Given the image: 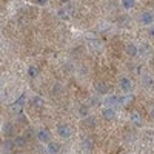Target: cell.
<instances>
[{
	"mask_svg": "<svg viewBox=\"0 0 154 154\" xmlns=\"http://www.w3.org/2000/svg\"><path fill=\"white\" fill-rule=\"evenodd\" d=\"M119 86H120V89H122L125 94H128L133 89V80L128 75H122L120 79H119Z\"/></svg>",
	"mask_w": 154,
	"mask_h": 154,
	"instance_id": "1",
	"label": "cell"
},
{
	"mask_svg": "<svg viewBox=\"0 0 154 154\" xmlns=\"http://www.w3.org/2000/svg\"><path fill=\"white\" fill-rule=\"evenodd\" d=\"M139 22H140V25H143V26H151L154 23V14L151 11H143L139 17Z\"/></svg>",
	"mask_w": 154,
	"mask_h": 154,
	"instance_id": "2",
	"label": "cell"
},
{
	"mask_svg": "<svg viewBox=\"0 0 154 154\" xmlns=\"http://www.w3.org/2000/svg\"><path fill=\"white\" fill-rule=\"evenodd\" d=\"M57 134L62 137V139H69L71 137V128L66 125V123H60L57 126Z\"/></svg>",
	"mask_w": 154,
	"mask_h": 154,
	"instance_id": "3",
	"label": "cell"
},
{
	"mask_svg": "<svg viewBox=\"0 0 154 154\" xmlns=\"http://www.w3.org/2000/svg\"><path fill=\"white\" fill-rule=\"evenodd\" d=\"M94 89H96V93H97L99 96H106L108 91H109L108 85L103 83V82H96V83H94Z\"/></svg>",
	"mask_w": 154,
	"mask_h": 154,
	"instance_id": "4",
	"label": "cell"
},
{
	"mask_svg": "<svg viewBox=\"0 0 154 154\" xmlns=\"http://www.w3.org/2000/svg\"><path fill=\"white\" fill-rule=\"evenodd\" d=\"M37 139L43 143H48V142H51V133L48 130H45V128H42V130L37 131Z\"/></svg>",
	"mask_w": 154,
	"mask_h": 154,
	"instance_id": "5",
	"label": "cell"
},
{
	"mask_svg": "<svg viewBox=\"0 0 154 154\" xmlns=\"http://www.w3.org/2000/svg\"><path fill=\"white\" fill-rule=\"evenodd\" d=\"M125 53L130 56V57H136L139 54V46L134 45V43H126L125 46Z\"/></svg>",
	"mask_w": 154,
	"mask_h": 154,
	"instance_id": "6",
	"label": "cell"
},
{
	"mask_svg": "<svg viewBox=\"0 0 154 154\" xmlns=\"http://www.w3.org/2000/svg\"><path fill=\"white\" fill-rule=\"evenodd\" d=\"M102 116H103L105 120H114L116 119V111L112 106H106L103 108V111H102Z\"/></svg>",
	"mask_w": 154,
	"mask_h": 154,
	"instance_id": "7",
	"label": "cell"
},
{
	"mask_svg": "<svg viewBox=\"0 0 154 154\" xmlns=\"http://www.w3.org/2000/svg\"><path fill=\"white\" fill-rule=\"evenodd\" d=\"M82 146H83V149H85L86 152L93 151V148H94V140H93L91 137H85V139L82 140Z\"/></svg>",
	"mask_w": 154,
	"mask_h": 154,
	"instance_id": "8",
	"label": "cell"
},
{
	"mask_svg": "<svg viewBox=\"0 0 154 154\" xmlns=\"http://www.w3.org/2000/svg\"><path fill=\"white\" fill-rule=\"evenodd\" d=\"M2 133H3L5 136L11 137L12 134H14V126H12L9 122H5V123L2 125Z\"/></svg>",
	"mask_w": 154,
	"mask_h": 154,
	"instance_id": "9",
	"label": "cell"
},
{
	"mask_svg": "<svg viewBox=\"0 0 154 154\" xmlns=\"http://www.w3.org/2000/svg\"><path fill=\"white\" fill-rule=\"evenodd\" d=\"M130 119H131L133 125H136V126H140V125H142V116H140L137 111H133V112H131Z\"/></svg>",
	"mask_w": 154,
	"mask_h": 154,
	"instance_id": "10",
	"label": "cell"
},
{
	"mask_svg": "<svg viewBox=\"0 0 154 154\" xmlns=\"http://www.w3.org/2000/svg\"><path fill=\"white\" fill-rule=\"evenodd\" d=\"M26 74H28V77H31V79H35V77L40 74V71H38V68L35 65H29L28 69H26Z\"/></svg>",
	"mask_w": 154,
	"mask_h": 154,
	"instance_id": "11",
	"label": "cell"
},
{
	"mask_svg": "<svg viewBox=\"0 0 154 154\" xmlns=\"http://www.w3.org/2000/svg\"><path fill=\"white\" fill-rule=\"evenodd\" d=\"M142 83L146 88H152L154 86V79H152L149 74H145V75H142Z\"/></svg>",
	"mask_w": 154,
	"mask_h": 154,
	"instance_id": "12",
	"label": "cell"
},
{
	"mask_svg": "<svg viewBox=\"0 0 154 154\" xmlns=\"http://www.w3.org/2000/svg\"><path fill=\"white\" fill-rule=\"evenodd\" d=\"M60 151V145L57 142H48V152L49 154H57Z\"/></svg>",
	"mask_w": 154,
	"mask_h": 154,
	"instance_id": "13",
	"label": "cell"
},
{
	"mask_svg": "<svg viewBox=\"0 0 154 154\" xmlns=\"http://www.w3.org/2000/svg\"><path fill=\"white\" fill-rule=\"evenodd\" d=\"M120 3H122V8L128 11L136 6V0H120Z\"/></svg>",
	"mask_w": 154,
	"mask_h": 154,
	"instance_id": "14",
	"label": "cell"
},
{
	"mask_svg": "<svg viewBox=\"0 0 154 154\" xmlns=\"http://www.w3.org/2000/svg\"><path fill=\"white\" fill-rule=\"evenodd\" d=\"M14 146H16L14 139H6V140H3V149H5V151H11Z\"/></svg>",
	"mask_w": 154,
	"mask_h": 154,
	"instance_id": "15",
	"label": "cell"
},
{
	"mask_svg": "<svg viewBox=\"0 0 154 154\" xmlns=\"http://www.w3.org/2000/svg\"><path fill=\"white\" fill-rule=\"evenodd\" d=\"M25 99H26V97H25V94L19 96V99L16 100V103H14V111H19V109L25 105Z\"/></svg>",
	"mask_w": 154,
	"mask_h": 154,
	"instance_id": "16",
	"label": "cell"
},
{
	"mask_svg": "<svg viewBox=\"0 0 154 154\" xmlns=\"http://www.w3.org/2000/svg\"><path fill=\"white\" fill-rule=\"evenodd\" d=\"M14 142H16V146H25L26 145V137H23V136H16L14 137Z\"/></svg>",
	"mask_w": 154,
	"mask_h": 154,
	"instance_id": "17",
	"label": "cell"
},
{
	"mask_svg": "<svg viewBox=\"0 0 154 154\" xmlns=\"http://www.w3.org/2000/svg\"><path fill=\"white\" fill-rule=\"evenodd\" d=\"M133 100H134V96H133V94L123 96V97H120V105H130Z\"/></svg>",
	"mask_w": 154,
	"mask_h": 154,
	"instance_id": "18",
	"label": "cell"
},
{
	"mask_svg": "<svg viewBox=\"0 0 154 154\" xmlns=\"http://www.w3.org/2000/svg\"><path fill=\"white\" fill-rule=\"evenodd\" d=\"M57 16H59L62 20H68V19H69V14H68V11H66L65 8L57 9Z\"/></svg>",
	"mask_w": 154,
	"mask_h": 154,
	"instance_id": "19",
	"label": "cell"
},
{
	"mask_svg": "<svg viewBox=\"0 0 154 154\" xmlns=\"http://www.w3.org/2000/svg\"><path fill=\"white\" fill-rule=\"evenodd\" d=\"M32 105H34L35 108H42V106H43V99H42L40 96H34V97H32Z\"/></svg>",
	"mask_w": 154,
	"mask_h": 154,
	"instance_id": "20",
	"label": "cell"
},
{
	"mask_svg": "<svg viewBox=\"0 0 154 154\" xmlns=\"http://www.w3.org/2000/svg\"><path fill=\"white\" fill-rule=\"evenodd\" d=\"M79 114L82 116V117H88L89 116V106L88 105H80L79 106Z\"/></svg>",
	"mask_w": 154,
	"mask_h": 154,
	"instance_id": "21",
	"label": "cell"
},
{
	"mask_svg": "<svg viewBox=\"0 0 154 154\" xmlns=\"http://www.w3.org/2000/svg\"><path fill=\"white\" fill-rule=\"evenodd\" d=\"M85 125L88 128H96V119L93 116H88V117H85Z\"/></svg>",
	"mask_w": 154,
	"mask_h": 154,
	"instance_id": "22",
	"label": "cell"
},
{
	"mask_svg": "<svg viewBox=\"0 0 154 154\" xmlns=\"http://www.w3.org/2000/svg\"><path fill=\"white\" fill-rule=\"evenodd\" d=\"M89 43L93 45V48H94L96 51H102V49H103V46L100 45V42H99V40H91V42H89Z\"/></svg>",
	"mask_w": 154,
	"mask_h": 154,
	"instance_id": "23",
	"label": "cell"
},
{
	"mask_svg": "<svg viewBox=\"0 0 154 154\" xmlns=\"http://www.w3.org/2000/svg\"><path fill=\"white\" fill-rule=\"evenodd\" d=\"M37 3L40 5V6H43V5H46V3H48V0H37Z\"/></svg>",
	"mask_w": 154,
	"mask_h": 154,
	"instance_id": "24",
	"label": "cell"
},
{
	"mask_svg": "<svg viewBox=\"0 0 154 154\" xmlns=\"http://www.w3.org/2000/svg\"><path fill=\"white\" fill-rule=\"evenodd\" d=\"M149 116H151V119H154V106L149 109Z\"/></svg>",
	"mask_w": 154,
	"mask_h": 154,
	"instance_id": "25",
	"label": "cell"
},
{
	"mask_svg": "<svg viewBox=\"0 0 154 154\" xmlns=\"http://www.w3.org/2000/svg\"><path fill=\"white\" fill-rule=\"evenodd\" d=\"M59 2H60L62 5H66V3H69V2H71V0H59Z\"/></svg>",
	"mask_w": 154,
	"mask_h": 154,
	"instance_id": "26",
	"label": "cell"
},
{
	"mask_svg": "<svg viewBox=\"0 0 154 154\" xmlns=\"http://www.w3.org/2000/svg\"><path fill=\"white\" fill-rule=\"evenodd\" d=\"M19 120H20V122H23V123H26V122H28L26 119H25V117H23V116H20V117H19Z\"/></svg>",
	"mask_w": 154,
	"mask_h": 154,
	"instance_id": "27",
	"label": "cell"
},
{
	"mask_svg": "<svg viewBox=\"0 0 154 154\" xmlns=\"http://www.w3.org/2000/svg\"><path fill=\"white\" fill-rule=\"evenodd\" d=\"M122 154H128V152H122Z\"/></svg>",
	"mask_w": 154,
	"mask_h": 154,
	"instance_id": "28",
	"label": "cell"
}]
</instances>
